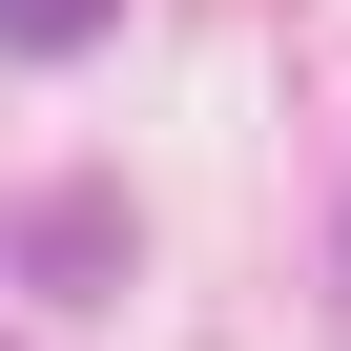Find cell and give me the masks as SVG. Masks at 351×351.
Masks as SVG:
<instances>
[{
  "label": "cell",
  "mask_w": 351,
  "mask_h": 351,
  "mask_svg": "<svg viewBox=\"0 0 351 351\" xmlns=\"http://www.w3.org/2000/svg\"><path fill=\"white\" fill-rule=\"evenodd\" d=\"M124 21V0H0V42H21V62H62V42H104Z\"/></svg>",
  "instance_id": "cell-1"
}]
</instances>
